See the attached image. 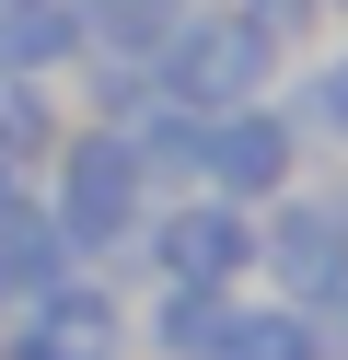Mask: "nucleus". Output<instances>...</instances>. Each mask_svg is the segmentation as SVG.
Listing matches in <instances>:
<instances>
[{
  "mask_svg": "<svg viewBox=\"0 0 348 360\" xmlns=\"http://www.w3.org/2000/svg\"><path fill=\"white\" fill-rule=\"evenodd\" d=\"M278 58H290V47L221 0V12H186V24L151 47V94H162V105H198V117H221V105H255V94H267Z\"/></svg>",
  "mask_w": 348,
  "mask_h": 360,
  "instance_id": "obj_1",
  "label": "nucleus"
},
{
  "mask_svg": "<svg viewBox=\"0 0 348 360\" xmlns=\"http://www.w3.org/2000/svg\"><path fill=\"white\" fill-rule=\"evenodd\" d=\"M139 210H151V174H139L128 128H82V140H58V233L70 256H105V244H139Z\"/></svg>",
  "mask_w": 348,
  "mask_h": 360,
  "instance_id": "obj_2",
  "label": "nucleus"
},
{
  "mask_svg": "<svg viewBox=\"0 0 348 360\" xmlns=\"http://www.w3.org/2000/svg\"><path fill=\"white\" fill-rule=\"evenodd\" d=\"M139 244H151L162 279H198V290H232V279L255 267V221H244V198H209V186H186L162 221H139Z\"/></svg>",
  "mask_w": 348,
  "mask_h": 360,
  "instance_id": "obj_3",
  "label": "nucleus"
},
{
  "mask_svg": "<svg viewBox=\"0 0 348 360\" xmlns=\"http://www.w3.org/2000/svg\"><path fill=\"white\" fill-rule=\"evenodd\" d=\"M198 186L209 198H278V186H290V117H278L267 94L221 105V117L198 128Z\"/></svg>",
  "mask_w": 348,
  "mask_h": 360,
  "instance_id": "obj_4",
  "label": "nucleus"
},
{
  "mask_svg": "<svg viewBox=\"0 0 348 360\" xmlns=\"http://www.w3.org/2000/svg\"><path fill=\"white\" fill-rule=\"evenodd\" d=\"M255 267H278V290H290V302L337 290V279H348V198H302V186H278V221L255 233Z\"/></svg>",
  "mask_w": 348,
  "mask_h": 360,
  "instance_id": "obj_5",
  "label": "nucleus"
},
{
  "mask_svg": "<svg viewBox=\"0 0 348 360\" xmlns=\"http://www.w3.org/2000/svg\"><path fill=\"white\" fill-rule=\"evenodd\" d=\"M23 360H116V302L70 267L58 290H35V337H23Z\"/></svg>",
  "mask_w": 348,
  "mask_h": 360,
  "instance_id": "obj_6",
  "label": "nucleus"
},
{
  "mask_svg": "<svg viewBox=\"0 0 348 360\" xmlns=\"http://www.w3.org/2000/svg\"><path fill=\"white\" fill-rule=\"evenodd\" d=\"M70 267H82L70 233L35 210V198H12V210H0V302H35V290H58Z\"/></svg>",
  "mask_w": 348,
  "mask_h": 360,
  "instance_id": "obj_7",
  "label": "nucleus"
},
{
  "mask_svg": "<svg viewBox=\"0 0 348 360\" xmlns=\"http://www.w3.org/2000/svg\"><path fill=\"white\" fill-rule=\"evenodd\" d=\"M82 58V24L70 0H0V82H46Z\"/></svg>",
  "mask_w": 348,
  "mask_h": 360,
  "instance_id": "obj_8",
  "label": "nucleus"
},
{
  "mask_svg": "<svg viewBox=\"0 0 348 360\" xmlns=\"http://www.w3.org/2000/svg\"><path fill=\"white\" fill-rule=\"evenodd\" d=\"M70 24H82L93 58H139L151 70V47L186 24V0H70Z\"/></svg>",
  "mask_w": 348,
  "mask_h": 360,
  "instance_id": "obj_9",
  "label": "nucleus"
},
{
  "mask_svg": "<svg viewBox=\"0 0 348 360\" xmlns=\"http://www.w3.org/2000/svg\"><path fill=\"white\" fill-rule=\"evenodd\" d=\"M221 326H232V302H221V290L162 279V314H151V349H162V360H209V349H221Z\"/></svg>",
  "mask_w": 348,
  "mask_h": 360,
  "instance_id": "obj_10",
  "label": "nucleus"
},
{
  "mask_svg": "<svg viewBox=\"0 0 348 360\" xmlns=\"http://www.w3.org/2000/svg\"><path fill=\"white\" fill-rule=\"evenodd\" d=\"M209 360H325V337H314V314H302V302H290V314H232Z\"/></svg>",
  "mask_w": 348,
  "mask_h": 360,
  "instance_id": "obj_11",
  "label": "nucleus"
},
{
  "mask_svg": "<svg viewBox=\"0 0 348 360\" xmlns=\"http://www.w3.org/2000/svg\"><path fill=\"white\" fill-rule=\"evenodd\" d=\"M302 117H314V128H325V140H348V47H337V58H325V70H314V82H302Z\"/></svg>",
  "mask_w": 348,
  "mask_h": 360,
  "instance_id": "obj_12",
  "label": "nucleus"
},
{
  "mask_svg": "<svg viewBox=\"0 0 348 360\" xmlns=\"http://www.w3.org/2000/svg\"><path fill=\"white\" fill-rule=\"evenodd\" d=\"M232 12H244V24H267L278 47H302V35H314V12H325V0H232Z\"/></svg>",
  "mask_w": 348,
  "mask_h": 360,
  "instance_id": "obj_13",
  "label": "nucleus"
},
{
  "mask_svg": "<svg viewBox=\"0 0 348 360\" xmlns=\"http://www.w3.org/2000/svg\"><path fill=\"white\" fill-rule=\"evenodd\" d=\"M12 198H23V163H12V151H0V210H12Z\"/></svg>",
  "mask_w": 348,
  "mask_h": 360,
  "instance_id": "obj_14",
  "label": "nucleus"
},
{
  "mask_svg": "<svg viewBox=\"0 0 348 360\" xmlns=\"http://www.w3.org/2000/svg\"><path fill=\"white\" fill-rule=\"evenodd\" d=\"M325 12H348V0H325Z\"/></svg>",
  "mask_w": 348,
  "mask_h": 360,
  "instance_id": "obj_15",
  "label": "nucleus"
}]
</instances>
